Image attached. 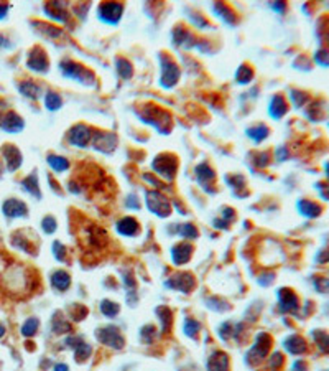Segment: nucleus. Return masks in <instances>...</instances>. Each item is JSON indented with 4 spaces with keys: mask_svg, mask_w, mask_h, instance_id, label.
Instances as JSON below:
<instances>
[{
    "mask_svg": "<svg viewBox=\"0 0 329 371\" xmlns=\"http://www.w3.org/2000/svg\"><path fill=\"white\" fill-rule=\"evenodd\" d=\"M2 125H4L5 130L17 132V130H20V129L23 127V122H22V119H20L17 114H9Z\"/></svg>",
    "mask_w": 329,
    "mask_h": 371,
    "instance_id": "nucleus-12",
    "label": "nucleus"
},
{
    "mask_svg": "<svg viewBox=\"0 0 329 371\" xmlns=\"http://www.w3.org/2000/svg\"><path fill=\"white\" fill-rule=\"evenodd\" d=\"M148 207H150V210L153 211V213H156L158 216H164V213L161 211L160 207H163L164 210H168V211H170L168 201L164 200V198H163L161 195H158V193H150V195H148Z\"/></svg>",
    "mask_w": 329,
    "mask_h": 371,
    "instance_id": "nucleus-3",
    "label": "nucleus"
},
{
    "mask_svg": "<svg viewBox=\"0 0 329 371\" xmlns=\"http://www.w3.org/2000/svg\"><path fill=\"white\" fill-rule=\"evenodd\" d=\"M36 328H38V320H36V319H28V320H26V322L23 323L22 333H23L25 336H31V335H35Z\"/></svg>",
    "mask_w": 329,
    "mask_h": 371,
    "instance_id": "nucleus-15",
    "label": "nucleus"
},
{
    "mask_svg": "<svg viewBox=\"0 0 329 371\" xmlns=\"http://www.w3.org/2000/svg\"><path fill=\"white\" fill-rule=\"evenodd\" d=\"M71 144L77 145V147H84L86 144L89 141V130L88 127H84V125H77L71 130Z\"/></svg>",
    "mask_w": 329,
    "mask_h": 371,
    "instance_id": "nucleus-4",
    "label": "nucleus"
},
{
    "mask_svg": "<svg viewBox=\"0 0 329 371\" xmlns=\"http://www.w3.org/2000/svg\"><path fill=\"white\" fill-rule=\"evenodd\" d=\"M20 89L23 91V94L26 96H30V97H36L38 96V88L35 84H31V83H25L20 86Z\"/></svg>",
    "mask_w": 329,
    "mask_h": 371,
    "instance_id": "nucleus-18",
    "label": "nucleus"
},
{
    "mask_svg": "<svg viewBox=\"0 0 329 371\" xmlns=\"http://www.w3.org/2000/svg\"><path fill=\"white\" fill-rule=\"evenodd\" d=\"M48 162H50V165L53 168H55L56 172H63V170H66L69 167V163H68V160H66V158H63V157H55V155H51V157H48Z\"/></svg>",
    "mask_w": 329,
    "mask_h": 371,
    "instance_id": "nucleus-14",
    "label": "nucleus"
},
{
    "mask_svg": "<svg viewBox=\"0 0 329 371\" xmlns=\"http://www.w3.org/2000/svg\"><path fill=\"white\" fill-rule=\"evenodd\" d=\"M209 363H216V366H208L209 371H227V368H229L227 356L222 353H216L214 356H211Z\"/></svg>",
    "mask_w": 329,
    "mask_h": 371,
    "instance_id": "nucleus-9",
    "label": "nucleus"
},
{
    "mask_svg": "<svg viewBox=\"0 0 329 371\" xmlns=\"http://www.w3.org/2000/svg\"><path fill=\"white\" fill-rule=\"evenodd\" d=\"M286 112V103L281 96H275L270 103V114L275 119H280Z\"/></svg>",
    "mask_w": 329,
    "mask_h": 371,
    "instance_id": "nucleus-6",
    "label": "nucleus"
},
{
    "mask_svg": "<svg viewBox=\"0 0 329 371\" xmlns=\"http://www.w3.org/2000/svg\"><path fill=\"white\" fill-rule=\"evenodd\" d=\"M97 339L101 340L102 343L109 347H115V348H122L124 347V339L115 328H105V330H99Z\"/></svg>",
    "mask_w": 329,
    "mask_h": 371,
    "instance_id": "nucleus-1",
    "label": "nucleus"
},
{
    "mask_svg": "<svg viewBox=\"0 0 329 371\" xmlns=\"http://www.w3.org/2000/svg\"><path fill=\"white\" fill-rule=\"evenodd\" d=\"M298 208L301 211V215H305V216H318L319 215V211L321 208L318 207L316 203H311V201H308V200H303L298 203Z\"/></svg>",
    "mask_w": 329,
    "mask_h": 371,
    "instance_id": "nucleus-10",
    "label": "nucleus"
},
{
    "mask_svg": "<svg viewBox=\"0 0 329 371\" xmlns=\"http://www.w3.org/2000/svg\"><path fill=\"white\" fill-rule=\"evenodd\" d=\"M178 234L183 236V238H196L197 236V231L193 224H183V226L178 229Z\"/></svg>",
    "mask_w": 329,
    "mask_h": 371,
    "instance_id": "nucleus-17",
    "label": "nucleus"
},
{
    "mask_svg": "<svg viewBox=\"0 0 329 371\" xmlns=\"http://www.w3.org/2000/svg\"><path fill=\"white\" fill-rule=\"evenodd\" d=\"M4 213L10 218H17V216H25L26 215V207L18 200H7L4 203Z\"/></svg>",
    "mask_w": 329,
    "mask_h": 371,
    "instance_id": "nucleus-2",
    "label": "nucleus"
},
{
    "mask_svg": "<svg viewBox=\"0 0 329 371\" xmlns=\"http://www.w3.org/2000/svg\"><path fill=\"white\" fill-rule=\"evenodd\" d=\"M118 233H122L124 236H135L138 231V224L134 218H125L120 223L117 224Z\"/></svg>",
    "mask_w": 329,
    "mask_h": 371,
    "instance_id": "nucleus-5",
    "label": "nucleus"
},
{
    "mask_svg": "<svg viewBox=\"0 0 329 371\" xmlns=\"http://www.w3.org/2000/svg\"><path fill=\"white\" fill-rule=\"evenodd\" d=\"M285 348L292 353H303L305 352V342H303L300 336H290L285 342Z\"/></svg>",
    "mask_w": 329,
    "mask_h": 371,
    "instance_id": "nucleus-11",
    "label": "nucleus"
},
{
    "mask_svg": "<svg viewBox=\"0 0 329 371\" xmlns=\"http://www.w3.org/2000/svg\"><path fill=\"white\" fill-rule=\"evenodd\" d=\"M197 330H199V323L194 322V320H188L186 325H184V332H186L188 335H194Z\"/></svg>",
    "mask_w": 329,
    "mask_h": 371,
    "instance_id": "nucleus-21",
    "label": "nucleus"
},
{
    "mask_svg": "<svg viewBox=\"0 0 329 371\" xmlns=\"http://www.w3.org/2000/svg\"><path fill=\"white\" fill-rule=\"evenodd\" d=\"M51 284H53V287H56L58 290H66V289L69 287L71 281H69V276L68 274L63 273V271H58V273L53 274Z\"/></svg>",
    "mask_w": 329,
    "mask_h": 371,
    "instance_id": "nucleus-8",
    "label": "nucleus"
},
{
    "mask_svg": "<svg viewBox=\"0 0 329 371\" xmlns=\"http://www.w3.org/2000/svg\"><path fill=\"white\" fill-rule=\"evenodd\" d=\"M91 352V348L86 345V343H81V345H76V356H77V360L79 361H83L88 358V355Z\"/></svg>",
    "mask_w": 329,
    "mask_h": 371,
    "instance_id": "nucleus-19",
    "label": "nucleus"
},
{
    "mask_svg": "<svg viewBox=\"0 0 329 371\" xmlns=\"http://www.w3.org/2000/svg\"><path fill=\"white\" fill-rule=\"evenodd\" d=\"M326 168H329V163H327V165H326Z\"/></svg>",
    "mask_w": 329,
    "mask_h": 371,
    "instance_id": "nucleus-24",
    "label": "nucleus"
},
{
    "mask_svg": "<svg viewBox=\"0 0 329 371\" xmlns=\"http://www.w3.org/2000/svg\"><path fill=\"white\" fill-rule=\"evenodd\" d=\"M101 312H102L105 317H114V315H117V312H118V307H117V303H112V302H109V300H104V302L101 303Z\"/></svg>",
    "mask_w": 329,
    "mask_h": 371,
    "instance_id": "nucleus-16",
    "label": "nucleus"
},
{
    "mask_svg": "<svg viewBox=\"0 0 329 371\" xmlns=\"http://www.w3.org/2000/svg\"><path fill=\"white\" fill-rule=\"evenodd\" d=\"M5 157H7V163H9V170H15L20 167V163H22V155H20V152L17 149H13L12 145L5 149Z\"/></svg>",
    "mask_w": 329,
    "mask_h": 371,
    "instance_id": "nucleus-7",
    "label": "nucleus"
},
{
    "mask_svg": "<svg viewBox=\"0 0 329 371\" xmlns=\"http://www.w3.org/2000/svg\"><path fill=\"white\" fill-rule=\"evenodd\" d=\"M43 229H45V233L51 234L53 231L56 229V221H55V218H51V216H46L45 220H43Z\"/></svg>",
    "mask_w": 329,
    "mask_h": 371,
    "instance_id": "nucleus-20",
    "label": "nucleus"
},
{
    "mask_svg": "<svg viewBox=\"0 0 329 371\" xmlns=\"http://www.w3.org/2000/svg\"><path fill=\"white\" fill-rule=\"evenodd\" d=\"M45 103H46V108H48L50 111H56V109L61 108V97H59L56 92H48Z\"/></svg>",
    "mask_w": 329,
    "mask_h": 371,
    "instance_id": "nucleus-13",
    "label": "nucleus"
},
{
    "mask_svg": "<svg viewBox=\"0 0 329 371\" xmlns=\"http://www.w3.org/2000/svg\"><path fill=\"white\" fill-rule=\"evenodd\" d=\"M55 371H68V366H66V365H58L55 368Z\"/></svg>",
    "mask_w": 329,
    "mask_h": 371,
    "instance_id": "nucleus-22",
    "label": "nucleus"
},
{
    "mask_svg": "<svg viewBox=\"0 0 329 371\" xmlns=\"http://www.w3.org/2000/svg\"><path fill=\"white\" fill-rule=\"evenodd\" d=\"M4 333H5V328L0 325V336H4Z\"/></svg>",
    "mask_w": 329,
    "mask_h": 371,
    "instance_id": "nucleus-23",
    "label": "nucleus"
}]
</instances>
